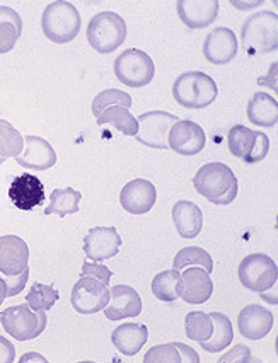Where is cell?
Wrapping results in <instances>:
<instances>
[{
    "label": "cell",
    "mask_w": 278,
    "mask_h": 363,
    "mask_svg": "<svg viewBox=\"0 0 278 363\" xmlns=\"http://www.w3.org/2000/svg\"><path fill=\"white\" fill-rule=\"evenodd\" d=\"M193 186L198 195L218 206L233 203L239 191L234 171L222 162H208L198 169L193 177Z\"/></svg>",
    "instance_id": "obj_1"
},
{
    "label": "cell",
    "mask_w": 278,
    "mask_h": 363,
    "mask_svg": "<svg viewBox=\"0 0 278 363\" xmlns=\"http://www.w3.org/2000/svg\"><path fill=\"white\" fill-rule=\"evenodd\" d=\"M241 45L250 55L277 52L278 16L272 11H260L243 23Z\"/></svg>",
    "instance_id": "obj_2"
},
{
    "label": "cell",
    "mask_w": 278,
    "mask_h": 363,
    "mask_svg": "<svg viewBox=\"0 0 278 363\" xmlns=\"http://www.w3.org/2000/svg\"><path fill=\"white\" fill-rule=\"evenodd\" d=\"M218 87L204 72H184L172 84V98L188 109H204L217 99Z\"/></svg>",
    "instance_id": "obj_3"
},
{
    "label": "cell",
    "mask_w": 278,
    "mask_h": 363,
    "mask_svg": "<svg viewBox=\"0 0 278 363\" xmlns=\"http://www.w3.org/2000/svg\"><path fill=\"white\" fill-rule=\"evenodd\" d=\"M81 14L74 4L57 0L46 6L41 18V29L50 41L65 45L74 41L81 33Z\"/></svg>",
    "instance_id": "obj_4"
},
{
    "label": "cell",
    "mask_w": 278,
    "mask_h": 363,
    "mask_svg": "<svg viewBox=\"0 0 278 363\" xmlns=\"http://www.w3.org/2000/svg\"><path fill=\"white\" fill-rule=\"evenodd\" d=\"M126 40V24L116 12H99L87 26V41L98 53H111Z\"/></svg>",
    "instance_id": "obj_5"
},
{
    "label": "cell",
    "mask_w": 278,
    "mask_h": 363,
    "mask_svg": "<svg viewBox=\"0 0 278 363\" xmlns=\"http://www.w3.org/2000/svg\"><path fill=\"white\" fill-rule=\"evenodd\" d=\"M4 331L9 333L18 341L35 340L46 329L48 319L45 311H33L28 303L11 306L0 314Z\"/></svg>",
    "instance_id": "obj_6"
},
{
    "label": "cell",
    "mask_w": 278,
    "mask_h": 363,
    "mask_svg": "<svg viewBox=\"0 0 278 363\" xmlns=\"http://www.w3.org/2000/svg\"><path fill=\"white\" fill-rule=\"evenodd\" d=\"M238 275L244 289L265 295L277 285L278 266L269 256L252 252L241 261Z\"/></svg>",
    "instance_id": "obj_7"
},
{
    "label": "cell",
    "mask_w": 278,
    "mask_h": 363,
    "mask_svg": "<svg viewBox=\"0 0 278 363\" xmlns=\"http://www.w3.org/2000/svg\"><path fill=\"white\" fill-rule=\"evenodd\" d=\"M115 75L126 87H145L155 75L154 60L138 48L125 50L115 60Z\"/></svg>",
    "instance_id": "obj_8"
},
{
    "label": "cell",
    "mask_w": 278,
    "mask_h": 363,
    "mask_svg": "<svg viewBox=\"0 0 278 363\" xmlns=\"http://www.w3.org/2000/svg\"><path fill=\"white\" fill-rule=\"evenodd\" d=\"M230 154L244 160L246 164H255L263 160L269 152V138L267 133L246 128L244 125H234L227 133Z\"/></svg>",
    "instance_id": "obj_9"
},
{
    "label": "cell",
    "mask_w": 278,
    "mask_h": 363,
    "mask_svg": "<svg viewBox=\"0 0 278 363\" xmlns=\"http://www.w3.org/2000/svg\"><path fill=\"white\" fill-rule=\"evenodd\" d=\"M179 118L166 111H149L137 118L138 133L135 135V140L150 149H169L167 137L172 125Z\"/></svg>",
    "instance_id": "obj_10"
},
{
    "label": "cell",
    "mask_w": 278,
    "mask_h": 363,
    "mask_svg": "<svg viewBox=\"0 0 278 363\" xmlns=\"http://www.w3.org/2000/svg\"><path fill=\"white\" fill-rule=\"evenodd\" d=\"M109 302V289L103 281L91 277H81L70 294V303L79 314L92 315L103 311Z\"/></svg>",
    "instance_id": "obj_11"
},
{
    "label": "cell",
    "mask_w": 278,
    "mask_h": 363,
    "mask_svg": "<svg viewBox=\"0 0 278 363\" xmlns=\"http://www.w3.org/2000/svg\"><path fill=\"white\" fill-rule=\"evenodd\" d=\"M169 149L176 154L184 155H196L204 150L206 143V135L200 125L191 120H178L172 125L169 137H167Z\"/></svg>",
    "instance_id": "obj_12"
},
{
    "label": "cell",
    "mask_w": 278,
    "mask_h": 363,
    "mask_svg": "<svg viewBox=\"0 0 278 363\" xmlns=\"http://www.w3.org/2000/svg\"><path fill=\"white\" fill-rule=\"evenodd\" d=\"M157 201V189L150 181L133 179L126 183L120 193V203L125 212L132 215H144L152 210Z\"/></svg>",
    "instance_id": "obj_13"
},
{
    "label": "cell",
    "mask_w": 278,
    "mask_h": 363,
    "mask_svg": "<svg viewBox=\"0 0 278 363\" xmlns=\"http://www.w3.org/2000/svg\"><path fill=\"white\" fill-rule=\"evenodd\" d=\"M121 238L115 227H94L84 238V255L92 261H106L120 252Z\"/></svg>",
    "instance_id": "obj_14"
},
{
    "label": "cell",
    "mask_w": 278,
    "mask_h": 363,
    "mask_svg": "<svg viewBox=\"0 0 278 363\" xmlns=\"http://www.w3.org/2000/svg\"><path fill=\"white\" fill-rule=\"evenodd\" d=\"M9 198L12 205L23 212H31L38 205L45 201V186L36 176L24 172L12 179L9 188Z\"/></svg>",
    "instance_id": "obj_15"
},
{
    "label": "cell",
    "mask_w": 278,
    "mask_h": 363,
    "mask_svg": "<svg viewBox=\"0 0 278 363\" xmlns=\"http://www.w3.org/2000/svg\"><path fill=\"white\" fill-rule=\"evenodd\" d=\"M238 55V40L233 29L216 28L205 38L204 57L212 65H227Z\"/></svg>",
    "instance_id": "obj_16"
},
{
    "label": "cell",
    "mask_w": 278,
    "mask_h": 363,
    "mask_svg": "<svg viewBox=\"0 0 278 363\" xmlns=\"http://www.w3.org/2000/svg\"><path fill=\"white\" fill-rule=\"evenodd\" d=\"M29 247L26 240L18 235L0 238V273L4 277H16L29 268Z\"/></svg>",
    "instance_id": "obj_17"
},
{
    "label": "cell",
    "mask_w": 278,
    "mask_h": 363,
    "mask_svg": "<svg viewBox=\"0 0 278 363\" xmlns=\"http://www.w3.org/2000/svg\"><path fill=\"white\" fill-rule=\"evenodd\" d=\"M103 311L109 320L138 318L142 312V298L132 286L115 285L109 290V302Z\"/></svg>",
    "instance_id": "obj_18"
},
{
    "label": "cell",
    "mask_w": 278,
    "mask_h": 363,
    "mask_svg": "<svg viewBox=\"0 0 278 363\" xmlns=\"http://www.w3.org/2000/svg\"><path fill=\"white\" fill-rule=\"evenodd\" d=\"M213 284L210 273L205 272L200 266L195 268H184L179 281V297L187 303L200 306L212 297Z\"/></svg>",
    "instance_id": "obj_19"
},
{
    "label": "cell",
    "mask_w": 278,
    "mask_h": 363,
    "mask_svg": "<svg viewBox=\"0 0 278 363\" xmlns=\"http://www.w3.org/2000/svg\"><path fill=\"white\" fill-rule=\"evenodd\" d=\"M218 0H178L176 11L184 26L189 29H204L217 19Z\"/></svg>",
    "instance_id": "obj_20"
},
{
    "label": "cell",
    "mask_w": 278,
    "mask_h": 363,
    "mask_svg": "<svg viewBox=\"0 0 278 363\" xmlns=\"http://www.w3.org/2000/svg\"><path fill=\"white\" fill-rule=\"evenodd\" d=\"M24 145H26V150L19 157H16L21 167L33 169V171H46L57 164V152H55L52 143L45 140L43 137L28 135V137H24Z\"/></svg>",
    "instance_id": "obj_21"
},
{
    "label": "cell",
    "mask_w": 278,
    "mask_h": 363,
    "mask_svg": "<svg viewBox=\"0 0 278 363\" xmlns=\"http://www.w3.org/2000/svg\"><path fill=\"white\" fill-rule=\"evenodd\" d=\"M273 328V314L267 307L251 303L246 306L238 315V329L239 333L248 340H261L272 331Z\"/></svg>",
    "instance_id": "obj_22"
},
{
    "label": "cell",
    "mask_w": 278,
    "mask_h": 363,
    "mask_svg": "<svg viewBox=\"0 0 278 363\" xmlns=\"http://www.w3.org/2000/svg\"><path fill=\"white\" fill-rule=\"evenodd\" d=\"M172 222H174L179 238L195 239L204 229V213H201L200 206L193 201L179 200L172 206Z\"/></svg>",
    "instance_id": "obj_23"
},
{
    "label": "cell",
    "mask_w": 278,
    "mask_h": 363,
    "mask_svg": "<svg viewBox=\"0 0 278 363\" xmlns=\"http://www.w3.org/2000/svg\"><path fill=\"white\" fill-rule=\"evenodd\" d=\"M147 337H149V331L144 324L135 323H126L111 333L113 345L125 357H135L147 343Z\"/></svg>",
    "instance_id": "obj_24"
},
{
    "label": "cell",
    "mask_w": 278,
    "mask_h": 363,
    "mask_svg": "<svg viewBox=\"0 0 278 363\" xmlns=\"http://www.w3.org/2000/svg\"><path fill=\"white\" fill-rule=\"evenodd\" d=\"M248 120L261 128H272L278 123V103L267 92H256L248 103Z\"/></svg>",
    "instance_id": "obj_25"
},
{
    "label": "cell",
    "mask_w": 278,
    "mask_h": 363,
    "mask_svg": "<svg viewBox=\"0 0 278 363\" xmlns=\"http://www.w3.org/2000/svg\"><path fill=\"white\" fill-rule=\"evenodd\" d=\"M210 318H212L213 323V331L208 340L200 343V346L208 353H221L222 350L233 345L234 341L233 323H230V319L226 314H221V312H212Z\"/></svg>",
    "instance_id": "obj_26"
},
{
    "label": "cell",
    "mask_w": 278,
    "mask_h": 363,
    "mask_svg": "<svg viewBox=\"0 0 278 363\" xmlns=\"http://www.w3.org/2000/svg\"><path fill=\"white\" fill-rule=\"evenodd\" d=\"M23 33V19L14 9L0 6V55L9 53Z\"/></svg>",
    "instance_id": "obj_27"
},
{
    "label": "cell",
    "mask_w": 278,
    "mask_h": 363,
    "mask_svg": "<svg viewBox=\"0 0 278 363\" xmlns=\"http://www.w3.org/2000/svg\"><path fill=\"white\" fill-rule=\"evenodd\" d=\"M98 125H111L118 132L128 135V137H135L138 133V121L128 108L125 106H108L101 115L96 118Z\"/></svg>",
    "instance_id": "obj_28"
},
{
    "label": "cell",
    "mask_w": 278,
    "mask_h": 363,
    "mask_svg": "<svg viewBox=\"0 0 278 363\" xmlns=\"http://www.w3.org/2000/svg\"><path fill=\"white\" fill-rule=\"evenodd\" d=\"M82 200V193L75 191L72 188L53 189L50 195V205L45 208V215H58L67 217L79 212V203Z\"/></svg>",
    "instance_id": "obj_29"
},
{
    "label": "cell",
    "mask_w": 278,
    "mask_h": 363,
    "mask_svg": "<svg viewBox=\"0 0 278 363\" xmlns=\"http://www.w3.org/2000/svg\"><path fill=\"white\" fill-rule=\"evenodd\" d=\"M179 269H166L155 275L152 280V294L162 302H174L179 298Z\"/></svg>",
    "instance_id": "obj_30"
},
{
    "label": "cell",
    "mask_w": 278,
    "mask_h": 363,
    "mask_svg": "<svg viewBox=\"0 0 278 363\" xmlns=\"http://www.w3.org/2000/svg\"><path fill=\"white\" fill-rule=\"evenodd\" d=\"M189 266H200L205 272L212 273L213 272V259L205 249L198 246H188L183 247L178 251V255L174 256V261H172V268L174 269H184L189 268Z\"/></svg>",
    "instance_id": "obj_31"
},
{
    "label": "cell",
    "mask_w": 278,
    "mask_h": 363,
    "mask_svg": "<svg viewBox=\"0 0 278 363\" xmlns=\"http://www.w3.org/2000/svg\"><path fill=\"white\" fill-rule=\"evenodd\" d=\"M184 331L191 341H196L198 345L204 343L210 337L213 331V323L210 314H205L201 311L189 312L184 319Z\"/></svg>",
    "instance_id": "obj_32"
},
{
    "label": "cell",
    "mask_w": 278,
    "mask_h": 363,
    "mask_svg": "<svg viewBox=\"0 0 278 363\" xmlns=\"http://www.w3.org/2000/svg\"><path fill=\"white\" fill-rule=\"evenodd\" d=\"M24 147V137L9 121L0 120V157H19Z\"/></svg>",
    "instance_id": "obj_33"
},
{
    "label": "cell",
    "mask_w": 278,
    "mask_h": 363,
    "mask_svg": "<svg viewBox=\"0 0 278 363\" xmlns=\"http://www.w3.org/2000/svg\"><path fill=\"white\" fill-rule=\"evenodd\" d=\"M60 298V294L52 285H43L40 281L31 285L26 295V303L33 311H50Z\"/></svg>",
    "instance_id": "obj_34"
},
{
    "label": "cell",
    "mask_w": 278,
    "mask_h": 363,
    "mask_svg": "<svg viewBox=\"0 0 278 363\" xmlns=\"http://www.w3.org/2000/svg\"><path fill=\"white\" fill-rule=\"evenodd\" d=\"M132 104V96L128 92L120 91V89H106L92 101V115L98 118L108 106H125L130 109Z\"/></svg>",
    "instance_id": "obj_35"
},
{
    "label": "cell",
    "mask_w": 278,
    "mask_h": 363,
    "mask_svg": "<svg viewBox=\"0 0 278 363\" xmlns=\"http://www.w3.org/2000/svg\"><path fill=\"white\" fill-rule=\"evenodd\" d=\"M181 353L176 343L157 345L145 353L144 363H181Z\"/></svg>",
    "instance_id": "obj_36"
},
{
    "label": "cell",
    "mask_w": 278,
    "mask_h": 363,
    "mask_svg": "<svg viewBox=\"0 0 278 363\" xmlns=\"http://www.w3.org/2000/svg\"><path fill=\"white\" fill-rule=\"evenodd\" d=\"M81 277L96 278V280L103 281L104 285H109V281H111L113 273H111V269L108 268V266L99 264L98 261H96V263H84V264H82Z\"/></svg>",
    "instance_id": "obj_37"
},
{
    "label": "cell",
    "mask_w": 278,
    "mask_h": 363,
    "mask_svg": "<svg viewBox=\"0 0 278 363\" xmlns=\"http://www.w3.org/2000/svg\"><path fill=\"white\" fill-rule=\"evenodd\" d=\"M217 362L218 363H248V362H252V357L248 346L235 345L234 348L229 350V352L221 354V358H218Z\"/></svg>",
    "instance_id": "obj_38"
},
{
    "label": "cell",
    "mask_w": 278,
    "mask_h": 363,
    "mask_svg": "<svg viewBox=\"0 0 278 363\" xmlns=\"http://www.w3.org/2000/svg\"><path fill=\"white\" fill-rule=\"evenodd\" d=\"M28 278H29V268L26 272H23L21 275L16 277H4L7 284V297H16L24 290V286L28 284Z\"/></svg>",
    "instance_id": "obj_39"
},
{
    "label": "cell",
    "mask_w": 278,
    "mask_h": 363,
    "mask_svg": "<svg viewBox=\"0 0 278 363\" xmlns=\"http://www.w3.org/2000/svg\"><path fill=\"white\" fill-rule=\"evenodd\" d=\"M16 362V348L7 337L0 336V363Z\"/></svg>",
    "instance_id": "obj_40"
},
{
    "label": "cell",
    "mask_w": 278,
    "mask_h": 363,
    "mask_svg": "<svg viewBox=\"0 0 278 363\" xmlns=\"http://www.w3.org/2000/svg\"><path fill=\"white\" fill-rule=\"evenodd\" d=\"M277 72H278V63L273 62L272 65H269V72H268L267 77L258 79L260 86H267L277 92Z\"/></svg>",
    "instance_id": "obj_41"
},
{
    "label": "cell",
    "mask_w": 278,
    "mask_h": 363,
    "mask_svg": "<svg viewBox=\"0 0 278 363\" xmlns=\"http://www.w3.org/2000/svg\"><path fill=\"white\" fill-rule=\"evenodd\" d=\"M178 346L179 353H181V360L183 362H188V363H200V357H198V353L195 352L193 348H189L184 343H176Z\"/></svg>",
    "instance_id": "obj_42"
},
{
    "label": "cell",
    "mask_w": 278,
    "mask_h": 363,
    "mask_svg": "<svg viewBox=\"0 0 278 363\" xmlns=\"http://www.w3.org/2000/svg\"><path fill=\"white\" fill-rule=\"evenodd\" d=\"M19 363H26V362H41V363H46L48 360L43 357V354H38V353H26L23 354V357L18 360Z\"/></svg>",
    "instance_id": "obj_43"
},
{
    "label": "cell",
    "mask_w": 278,
    "mask_h": 363,
    "mask_svg": "<svg viewBox=\"0 0 278 363\" xmlns=\"http://www.w3.org/2000/svg\"><path fill=\"white\" fill-rule=\"evenodd\" d=\"M6 298H7V284H6V280L0 277V306H2Z\"/></svg>",
    "instance_id": "obj_44"
},
{
    "label": "cell",
    "mask_w": 278,
    "mask_h": 363,
    "mask_svg": "<svg viewBox=\"0 0 278 363\" xmlns=\"http://www.w3.org/2000/svg\"><path fill=\"white\" fill-rule=\"evenodd\" d=\"M261 2H248V4H243V6H239V4H235L234 0H230V6L238 7V9H252V7H258Z\"/></svg>",
    "instance_id": "obj_45"
},
{
    "label": "cell",
    "mask_w": 278,
    "mask_h": 363,
    "mask_svg": "<svg viewBox=\"0 0 278 363\" xmlns=\"http://www.w3.org/2000/svg\"><path fill=\"white\" fill-rule=\"evenodd\" d=\"M4 162H6V159H4V157H0V166H2Z\"/></svg>",
    "instance_id": "obj_46"
}]
</instances>
